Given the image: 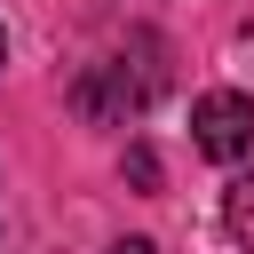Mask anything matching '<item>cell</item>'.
Listing matches in <instances>:
<instances>
[{
	"mask_svg": "<svg viewBox=\"0 0 254 254\" xmlns=\"http://www.w3.org/2000/svg\"><path fill=\"white\" fill-rule=\"evenodd\" d=\"M0 64H8V32H0Z\"/></svg>",
	"mask_w": 254,
	"mask_h": 254,
	"instance_id": "cell-5",
	"label": "cell"
},
{
	"mask_svg": "<svg viewBox=\"0 0 254 254\" xmlns=\"http://www.w3.org/2000/svg\"><path fill=\"white\" fill-rule=\"evenodd\" d=\"M190 143H198V159H214V167L254 159V95H238V87H206V95L190 103Z\"/></svg>",
	"mask_w": 254,
	"mask_h": 254,
	"instance_id": "cell-1",
	"label": "cell"
},
{
	"mask_svg": "<svg viewBox=\"0 0 254 254\" xmlns=\"http://www.w3.org/2000/svg\"><path fill=\"white\" fill-rule=\"evenodd\" d=\"M222 230L238 238V254H254V175L230 183V198H222Z\"/></svg>",
	"mask_w": 254,
	"mask_h": 254,
	"instance_id": "cell-2",
	"label": "cell"
},
{
	"mask_svg": "<svg viewBox=\"0 0 254 254\" xmlns=\"http://www.w3.org/2000/svg\"><path fill=\"white\" fill-rule=\"evenodd\" d=\"M111 254H159V246H151V238H119Z\"/></svg>",
	"mask_w": 254,
	"mask_h": 254,
	"instance_id": "cell-4",
	"label": "cell"
},
{
	"mask_svg": "<svg viewBox=\"0 0 254 254\" xmlns=\"http://www.w3.org/2000/svg\"><path fill=\"white\" fill-rule=\"evenodd\" d=\"M127 183H135V190H159V159H151V151H143V143H135V151H127Z\"/></svg>",
	"mask_w": 254,
	"mask_h": 254,
	"instance_id": "cell-3",
	"label": "cell"
}]
</instances>
